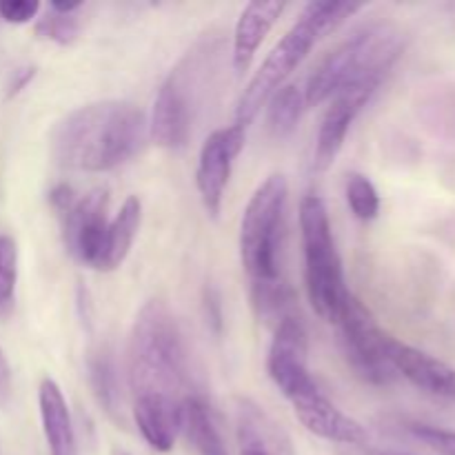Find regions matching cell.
<instances>
[{
  "mask_svg": "<svg viewBox=\"0 0 455 455\" xmlns=\"http://www.w3.org/2000/svg\"><path fill=\"white\" fill-rule=\"evenodd\" d=\"M147 136V116L133 102H89L69 111L56 124L52 132V156L65 169L111 172L136 158Z\"/></svg>",
  "mask_w": 455,
  "mask_h": 455,
  "instance_id": "6da1fadb",
  "label": "cell"
},
{
  "mask_svg": "<svg viewBox=\"0 0 455 455\" xmlns=\"http://www.w3.org/2000/svg\"><path fill=\"white\" fill-rule=\"evenodd\" d=\"M127 373L133 398L169 395L182 400L189 378L180 327L163 300H149L133 320L129 333Z\"/></svg>",
  "mask_w": 455,
  "mask_h": 455,
  "instance_id": "7a4b0ae2",
  "label": "cell"
},
{
  "mask_svg": "<svg viewBox=\"0 0 455 455\" xmlns=\"http://www.w3.org/2000/svg\"><path fill=\"white\" fill-rule=\"evenodd\" d=\"M404 47V36L394 25L360 29L315 65L305 84L307 107L331 100L338 92L358 83H382Z\"/></svg>",
  "mask_w": 455,
  "mask_h": 455,
  "instance_id": "3957f363",
  "label": "cell"
},
{
  "mask_svg": "<svg viewBox=\"0 0 455 455\" xmlns=\"http://www.w3.org/2000/svg\"><path fill=\"white\" fill-rule=\"evenodd\" d=\"M300 234L305 249V289L311 309L324 323L338 324L351 291L345 283L327 204L318 196L302 198Z\"/></svg>",
  "mask_w": 455,
  "mask_h": 455,
  "instance_id": "277c9868",
  "label": "cell"
},
{
  "mask_svg": "<svg viewBox=\"0 0 455 455\" xmlns=\"http://www.w3.org/2000/svg\"><path fill=\"white\" fill-rule=\"evenodd\" d=\"M289 185L283 173L267 178L247 203L240 220V262L251 283L280 278V240L287 212Z\"/></svg>",
  "mask_w": 455,
  "mask_h": 455,
  "instance_id": "5b68a950",
  "label": "cell"
},
{
  "mask_svg": "<svg viewBox=\"0 0 455 455\" xmlns=\"http://www.w3.org/2000/svg\"><path fill=\"white\" fill-rule=\"evenodd\" d=\"M318 40L320 34L315 31V27L305 16L298 18L296 25L278 40V44L271 49L260 69L253 74V78L244 87L243 96L238 98V105H235V124L247 129L258 118L262 107H267L271 96L280 87H284L289 76L309 56L311 47Z\"/></svg>",
  "mask_w": 455,
  "mask_h": 455,
  "instance_id": "8992f818",
  "label": "cell"
},
{
  "mask_svg": "<svg viewBox=\"0 0 455 455\" xmlns=\"http://www.w3.org/2000/svg\"><path fill=\"white\" fill-rule=\"evenodd\" d=\"M203 58L189 53L158 89L149 123V138L163 149H182L194 127L196 93L200 87Z\"/></svg>",
  "mask_w": 455,
  "mask_h": 455,
  "instance_id": "52a82bcc",
  "label": "cell"
},
{
  "mask_svg": "<svg viewBox=\"0 0 455 455\" xmlns=\"http://www.w3.org/2000/svg\"><path fill=\"white\" fill-rule=\"evenodd\" d=\"M347 363L360 380L387 387L398 378L385 354L387 333L376 324L371 311L351 293L336 324Z\"/></svg>",
  "mask_w": 455,
  "mask_h": 455,
  "instance_id": "ba28073f",
  "label": "cell"
},
{
  "mask_svg": "<svg viewBox=\"0 0 455 455\" xmlns=\"http://www.w3.org/2000/svg\"><path fill=\"white\" fill-rule=\"evenodd\" d=\"M267 371L291 404L320 391L318 382L309 371L307 329L298 315H289L274 327V338L267 354Z\"/></svg>",
  "mask_w": 455,
  "mask_h": 455,
  "instance_id": "9c48e42d",
  "label": "cell"
},
{
  "mask_svg": "<svg viewBox=\"0 0 455 455\" xmlns=\"http://www.w3.org/2000/svg\"><path fill=\"white\" fill-rule=\"evenodd\" d=\"M244 142H247V129L235 123L231 127L216 129L203 142L198 169H196V187H198L204 212L212 218L220 216L225 189L231 178V167H234V160L238 158L240 151L244 149Z\"/></svg>",
  "mask_w": 455,
  "mask_h": 455,
  "instance_id": "30bf717a",
  "label": "cell"
},
{
  "mask_svg": "<svg viewBox=\"0 0 455 455\" xmlns=\"http://www.w3.org/2000/svg\"><path fill=\"white\" fill-rule=\"evenodd\" d=\"M380 84L382 83H376V80L351 84V87L342 89V92H338L329 100L327 111H324L323 120H320L318 138H315L314 172L323 173L333 167L342 147H345L351 124L358 118L360 111L367 107V102L371 100Z\"/></svg>",
  "mask_w": 455,
  "mask_h": 455,
  "instance_id": "8fae6325",
  "label": "cell"
},
{
  "mask_svg": "<svg viewBox=\"0 0 455 455\" xmlns=\"http://www.w3.org/2000/svg\"><path fill=\"white\" fill-rule=\"evenodd\" d=\"M107 207H109V194L102 187H96L78 196L74 207L60 218L67 251L74 260L92 269H96L107 225H109Z\"/></svg>",
  "mask_w": 455,
  "mask_h": 455,
  "instance_id": "7c38bea8",
  "label": "cell"
},
{
  "mask_svg": "<svg viewBox=\"0 0 455 455\" xmlns=\"http://www.w3.org/2000/svg\"><path fill=\"white\" fill-rule=\"evenodd\" d=\"M385 354L398 376L407 378L413 387L443 400H455V369L427 351L416 349L398 338H385Z\"/></svg>",
  "mask_w": 455,
  "mask_h": 455,
  "instance_id": "4fadbf2b",
  "label": "cell"
},
{
  "mask_svg": "<svg viewBox=\"0 0 455 455\" xmlns=\"http://www.w3.org/2000/svg\"><path fill=\"white\" fill-rule=\"evenodd\" d=\"M293 411L309 434L342 444V447H367L369 434L358 420L336 407L323 389L293 403Z\"/></svg>",
  "mask_w": 455,
  "mask_h": 455,
  "instance_id": "5bb4252c",
  "label": "cell"
},
{
  "mask_svg": "<svg viewBox=\"0 0 455 455\" xmlns=\"http://www.w3.org/2000/svg\"><path fill=\"white\" fill-rule=\"evenodd\" d=\"M234 409L238 455H296L287 431L260 404L238 398Z\"/></svg>",
  "mask_w": 455,
  "mask_h": 455,
  "instance_id": "9a60e30c",
  "label": "cell"
},
{
  "mask_svg": "<svg viewBox=\"0 0 455 455\" xmlns=\"http://www.w3.org/2000/svg\"><path fill=\"white\" fill-rule=\"evenodd\" d=\"M284 3L278 0H253L240 13L234 29V49H231V62L234 71L243 76L256 58L262 40L269 36L278 18L283 16Z\"/></svg>",
  "mask_w": 455,
  "mask_h": 455,
  "instance_id": "2e32d148",
  "label": "cell"
},
{
  "mask_svg": "<svg viewBox=\"0 0 455 455\" xmlns=\"http://www.w3.org/2000/svg\"><path fill=\"white\" fill-rule=\"evenodd\" d=\"M182 400L169 395H138L133 420L145 443L160 453H169L180 434Z\"/></svg>",
  "mask_w": 455,
  "mask_h": 455,
  "instance_id": "e0dca14e",
  "label": "cell"
},
{
  "mask_svg": "<svg viewBox=\"0 0 455 455\" xmlns=\"http://www.w3.org/2000/svg\"><path fill=\"white\" fill-rule=\"evenodd\" d=\"M38 407L49 455H78L69 404H67L65 394L58 387V382L52 378L40 380Z\"/></svg>",
  "mask_w": 455,
  "mask_h": 455,
  "instance_id": "ac0fdd59",
  "label": "cell"
},
{
  "mask_svg": "<svg viewBox=\"0 0 455 455\" xmlns=\"http://www.w3.org/2000/svg\"><path fill=\"white\" fill-rule=\"evenodd\" d=\"M142 220V203L138 196H129L123 203L120 212L109 220L102 240L100 256H98L96 271H116L133 247L138 229Z\"/></svg>",
  "mask_w": 455,
  "mask_h": 455,
  "instance_id": "d6986e66",
  "label": "cell"
},
{
  "mask_svg": "<svg viewBox=\"0 0 455 455\" xmlns=\"http://www.w3.org/2000/svg\"><path fill=\"white\" fill-rule=\"evenodd\" d=\"M87 371L89 385H92L98 404L105 409L107 416L120 420L123 418V394H120L118 367H116L111 351L105 347L92 351V355L87 358Z\"/></svg>",
  "mask_w": 455,
  "mask_h": 455,
  "instance_id": "ffe728a7",
  "label": "cell"
},
{
  "mask_svg": "<svg viewBox=\"0 0 455 455\" xmlns=\"http://www.w3.org/2000/svg\"><path fill=\"white\" fill-rule=\"evenodd\" d=\"M180 431H185L189 443L194 444L200 455H227L220 431L213 425L212 413H209L204 400L198 398V395H185L182 398Z\"/></svg>",
  "mask_w": 455,
  "mask_h": 455,
  "instance_id": "44dd1931",
  "label": "cell"
},
{
  "mask_svg": "<svg viewBox=\"0 0 455 455\" xmlns=\"http://www.w3.org/2000/svg\"><path fill=\"white\" fill-rule=\"evenodd\" d=\"M251 300L258 318L275 327L284 318L293 314V289L283 278L269 280V283H251Z\"/></svg>",
  "mask_w": 455,
  "mask_h": 455,
  "instance_id": "7402d4cb",
  "label": "cell"
},
{
  "mask_svg": "<svg viewBox=\"0 0 455 455\" xmlns=\"http://www.w3.org/2000/svg\"><path fill=\"white\" fill-rule=\"evenodd\" d=\"M307 109L305 92L298 84H284L267 102V123L278 138L289 136Z\"/></svg>",
  "mask_w": 455,
  "mask_h": 455,
  "instance_id": "603a6c76",
  "label": "cell"
},
{
  "mask_svg": "<svg viewBox=\"0 0 455 455\" xmlns=\"http://www.w3.org/2000/svg\"><path fill=\"white\" fill-rule=\"evenodd\" d=\"M360 9H363V4L345 3V0H314V3L305 4L300 16H305L315 27L320 38H324L327 34L336 31L342 22L349 20L354 13H358Z\"/></svg>",
  "mask_w": 455,
  "mask_h": 455,
  "instance_id": "cb8c5ba5",
  "label": "cell"
},
{
  "mask_svg": "<svg viewBox=\"0 0 455 455\" xmlns=\"http://www.w3.org/2000/svg\"><path fill=\"white\" fill-rule=\"evenodd\" d=\"M18 247L12 235H0V320L9 318L16 307Z\"/></svg>",
  "mask_w": 455,
  "mask_h": 455,
  "instance_id": "d4e9b609",
  "label": "cell"
},
{
  "mask_svg": "<svg viewBox=\"0 0 455 455\" xmlns=\"http://www.w3.org/2000/svg\"><path fill=\"white\" fill-rule=\"evenodd\" d=\"M345 196L351 213L358 220H376L378 213H380V194H378L376 185L367 176H363V173H351L349 180H347Z\"/></svg>",
  "mask_w": 455,
  "mask_h": 455,
  "instance_id": "484cf974",
  "label": "cell"
},
{
  "mask_svg": "<svg viewBox=\"0 0 455 455\" xmlns=\"http://www.w3.org/2000/svg\"><path fill=\"white\" fill-rule=\"evenodd\" d=\"M78 31L80 25L76 20V13H58L52 7L36 22V34H38V38L52 40L56 44H71L78 38Z\"/></svg>",
  "mask_w": 455,
  "mask_h": 455,
  "instance_id": "4316f807",
  "label": "cell"
},
{
  "mask_svg": "<svg viewBox=\"0 0 455 455\" xmlns=\"http://www.w3.org/2000/svg\"><path fill=\"white\" fill-rule=\"evenodd\" d=\"M409 434L440 455H455V431L431 425H411Z\"/></svg>",
  "mask_w": 455,
  "mask_h": 455,
  "instance_id": "83f0119b",
  "label": "cell"
},
{
  "mask_svg": "<svg viewBox=\"0 0 455 455\" xmlns=\"http://www.w3.org/2000/svg\"><path fill=\"white\" fill-rule=\"evenodd\" d=\"M40 12L38 0H0V18L12 25H25Z\"/></svg>",
  "mask_w": 455,
  "mask_h": 455,
  "instance_id": "f1b7e54d",
  "label": "cell"
},
{
  "mask_svg": "<svg viewBox=\"0 0 455 455\" xmlns=\"http://www.w3.org/2000/svg\"><path fill=\"white\" fill-rule=\"evenodd\" d=\"M78 200V194L74 191V187L67 185V182H58L52 191H49V204H52L53 212L58 213V218L65 216L74 203Z\"/></svg>",
  "mask_w": 455,
  "mask_h": 455,
  "instance_id": "f546056e",
  "label": "cell"
},
{
  "mask_svg": "<svg viewBox=\"0 0 455 455\" xmlns=\"http://www.w3.org/2000/svg\"><path fill=\"white\" fill-rule=\"evenodd\" d=\"M12 391H13V380H12V367H9V360L4 355L3 347H0V407L7 409L12 403Z\"/></svg>",
  "mask_w": 455,
  "mask_h": 455,
  "instance_id": "4dcf8cb0",
  "label": "cell"
},
{
  "mask_svg": "<svg viewBox=\"0 0 455 455\" xmlns=\"http://www.w3.org/2000/svg\"><path fill=\"white\" fill-rule=\"evenodd\" d=\"M36 76V67H20V69L13 71L12 76V83H9V92H7V98H13L18 96V93L22 92V89L27 87V84L34 80Z\"/></svg>",
  "mask_w": 455,
  "mask_h": 455,
  "instance_id": "1f68e13d",
  "label": "cell"
},
{
  "mask_svg": "<svg viewBox=\"0 0 455 455\" xmlns=\"http://www.w3.org/2000/svg\"><path fill=\"white\" fill-rule=\"evenodd\" d=\"M342 455H404V453L380 451V449H371V447H345Z\"/></svg>",
  "mask_w": 455,
  "mask_h": 455,
  "instance_id": "d6a6232c",
  "label": "cell"
},
{
  "mask_svg": "<svg viewBox=\"0 0 455 455\" xmlns=\"http://www.w3.org/2000/svg\"><path fill=\"white\" fill-rule=\"evenodd\" d=\"M49 7L58 13H76L83 7V3H62V0H58V3H52Z\"/></svg>",
  "mask_w": 455,
  "mask_h": 455,
  "instance_id": "836d02e7",
  "label": "cell"
}]
</instances>
